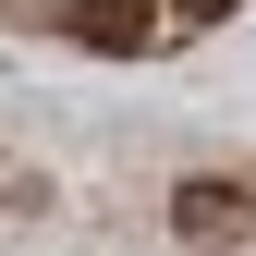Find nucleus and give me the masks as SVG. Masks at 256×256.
<instances>
[{"label":"nucleus","mask_w":256,"mask_h":256,"mask_svg":"<svg viewBox=\"0 0 256 256\" xmlns=\"http://www.w3.org/2000/svg\"><path fill=\"white\" fill-rule=\"evenodd\" d=\"M244 232H256V183H244V171H183V183H171V244L232 256Z\"/></svg>","instance_id":"f257e3e1"},{"label":"nucleus","mask_w":256,"mask_h":256,"mask_svg":"<svg viewBox=\"0 0 256 256\" xmlns=\"http://www.w3.org/2000/svg\"><path fill=\"white\" fill-rule=\"evenodd\" d=\"M61 24H74L86 49H146V24H158V0H74Z\"/></svg>","instance_id":"f03ea898"},{"label":"nucleus","mask_w":256,"mask_h":256,"mask_svg":"<svg viewBox=\"0 0 256 256\" xmlns=\"http://www.w3.org/2000/svg\"><path fill=\"white\" fill-rule=\"evenodd\" d=\"M171 12H183V24H220V12H232V0H171Z\"/></svg>","instance_id":"7ed1b4c3"}]
</instances>
